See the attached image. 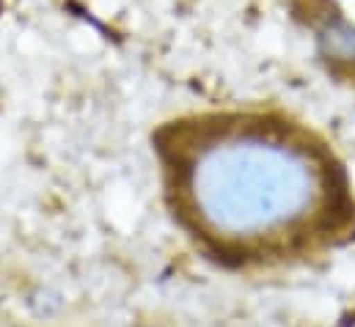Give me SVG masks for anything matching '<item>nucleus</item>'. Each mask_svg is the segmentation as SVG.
I'll list each match as a JSON object with an SVG mask.
<instances>
[{
	"label": "nucleus",
	"instance_id": "obj_2",
	"mask_svg": "<svg viewBox=\"0 0 355 327\" xmlns=\"http://www.w3.org/2000/svg\"><path fill=\"white\" fill-rule=\"evenodd\" d=\"M320 55L336 67L355 64V25L345 17H331L317 28Z\"/></svg>",
	"mask_w": 355,
	"mask_h": 327
},
{
	"label": "nucleus",
	"instance_id": "obj_1",
	"mask_svg": "<svg viewBox=\"0 0 355 327\" xmlns=\"http://www.w3.org/2000/svg\"><path fill=\"white\" fill-rule=\"evenodd\" d=\"M177 195L193 226L229 247L286 245L328 206V170L281 130L229 124L204 132L177 163Z\"/></svg>",
	"mask_w": 355,
	"mask_h": 327
}]
</instances>
